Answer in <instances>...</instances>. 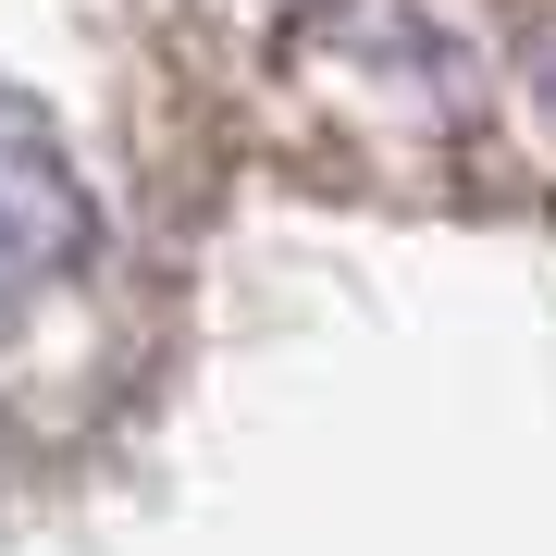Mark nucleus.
<instances>
[{
  "label": "nucleus",
  "instance_id": "obj_1",
  "mask_svg": "<svg viewBox=\"0 0 556 556\" xmlns=\"http://www.w3.org/2000/svg\"><path fill=\"white\" fill-rule=\"evenodd\" d=\"M75 236H87V211H75L62 149H50L13 100H0V321H13V309L62 273V248H75Z\"/></svg>",
  "mask_w": 556,
  "mask_h": 556
}]
</instances>
